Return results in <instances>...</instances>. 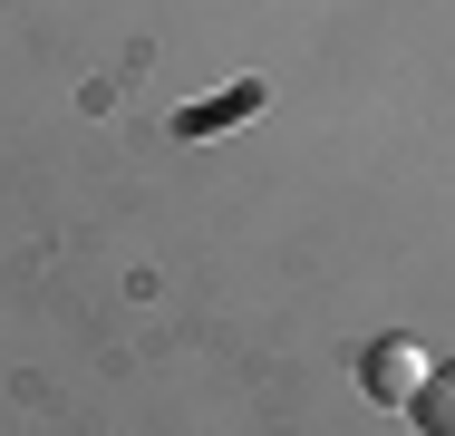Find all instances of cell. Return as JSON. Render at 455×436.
<instances>
[{
  "label": "cell",
  "instance_id": "3957f363",
  "mask_svg": "<svg viewBox=\"0 0 455 436\" xmlns=\"http://www.w3.org/2000/svg\"><path fill=\"white\" fill-rule=\"evenodd\" d=\"M262 107V78H243L233 97H213V107H184V136H213V126H233V117H252Z\"/></svg>",
  "mask_w": 455,
  "mask_h": 436
},
{
  "label": "cell",
  "instance_id": "6da1fadb",
  "mask_svg": "<svg viewBox=\"0 0 455 436\" xmlns=\"http://www.w3.org/2000/svg\"><path fill=\"white\" fill-rule=\"evenodd\" d=\"M359 388L378 398V408H407V398L427 388V349H417V340H378L359 359Z\"/></svg>",
  "mask_w": 455,
  "mask_h": 436
},
{
  "label": "cell",
  "instance_id": "7a4b0ae2",
  "mask_svg": "<svg viewBox=\"0 0 455 436\" xmlns=\"http://www.w3.org/2000/svg\"><path fill=\"white\" fill-rule=\"evenodd\" d=\"M407 417H417L427 436H455V368H427V388L407 398Z\"/></svg>",
  "mask_w": 455,
  "mask_h": 436
}]
</instances>
